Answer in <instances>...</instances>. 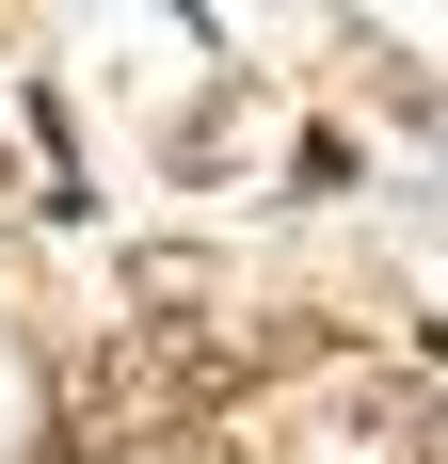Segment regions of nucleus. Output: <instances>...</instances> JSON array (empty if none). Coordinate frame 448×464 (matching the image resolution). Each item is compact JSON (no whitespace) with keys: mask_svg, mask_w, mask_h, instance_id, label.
<instances>
[{"mask_svg":"<svg viewBox=\"0 0 448 464\" xmlns=\"http://www.w3.org/2000/svg\"><path fill=\"white\" fill-rule=\"evenodd\" d=\"M129 304H161V321H177V304H209V256H177V240H161V256H129Z\"/></svg>","mask_w":448,"mask_h":464,"instance_id":"f257e3e1","label":"nucleus"},{"mask_svg":"<svg viewBox=\"0 0 448 464\" xmlns=\"http://www.w3.org/2000/svg\"><path fill=\"white\" fill-rule=\"evenodd\" d=\"M0 192H16V177H0Z\"/></svg>","mask_w":448,"mask_h":464,"instance_id":"7ed1b4c3","label":"nucleus"},{"mask_svg":"<svg viewBox=\"0 0 448 464\" xmlns=\"http://www.w3.org/2000/svg\"><path fill=\"white\" fill-rule=\"evenodd\" d=\"M433 464H448V417H433Z\"/></svg>","mask_w":448,"mask_h":464,"instance_id":"f03ea898","label":"nucleus"}]
</instances>
